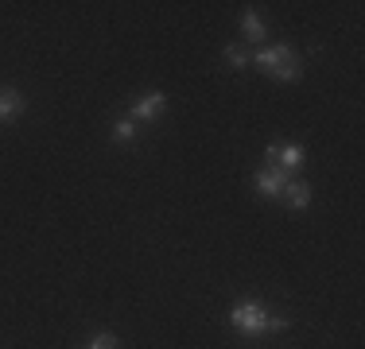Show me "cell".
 <instances>
[{
    "mask_svg": "<svg viewBox=\"0 0 365 349\" xmlns=\"http://www.w3.org/2000/svg\"><path fill=\"white\" fill-rule=\"evenodd\" d=\"M230 326L237 330L241 338H264V334H284V330L292 326V318L272 314L257 299H241V303H233V311H230Z\"/></svg>",
    "mask_w": 365,
    "mask_h": 349,
    "instance_id": "6da1fadb",
    "label": "cell"
},
{
    "mask_svg": "<svg viewBox=\"0 0 365 349\" xmlns=\"http://www.w3.org/2000/svg\"><path fill=\"white\" fill-rule=\"evenodd\" d=\"M253 66H260L272 82H299L303 78V66H299V55H295L292 43H264V47L253 51Z\"/></svg>",
    "mask_w": 365,
    "mask_h": 349,
    "instance_id": "7a4b0ae2",
    "label": "cell"
},
{
    "mask_svg": "<svg viewBox=\"0 0 365 349\" xmlns=\"http://www.w3.org/2000/svg\"><path fill=\"white\" fill-rule=\"evenodd\" d=\"M133 120H148V125H155V120L168 113V98H163L160 90H148V93H140V98L133 101Z\"/></svg>",
    "mask_w": 365,
    "mask_h": 349,
    "instance_id": "3957f363",
    "label": "cell"
},
{
    "mask_svg": "<svg viewBox=\"0 0 365 349\" xmlns=\"http://www.w3.org/2000/svg\"><path fill=\"white\" fill-rule=\"evenodd\" d=\"M24 109H28L24 93L16 90V85H0V125H8V120L24 117Z\"/></svg>",
    "mask_w": 365,
    "mask_h": 349,
    "instance_id": "277c9868",
    "label": "cell"
},
{
    "mask_svg": "<svg viewBox=\"0 0 365 349\" xmlns=\"http://www.w3.org/2000/svg\"><path fill=\"white\" fill-rule=\"evenodd\" d=\"M284 182H288V174H284L280 167H260V171H257V190H260V198H280Z\"/></svg>",
    "mask_w": 365,
    "mask_h": 349,
    "instance_id": "5b68a950",
    "label": "cell"
},
{
    "mask_svg": "<svg viewBox=\"0 0 365 349\" xmlns=\"http://www.w3.org/2000/svg\"><path fill=\"white\" fill-rule=\"evenodd\" d=\"M280 198L292 209H307L311 206V182L307 179H288V182H284V190H280Z\"/></svg>",
    "mask_w": 365,
    "mask_h": 349,
    "instance_id": "8992f818",
    "label": "cell"
},
{
    "mask_svg": "<svg viewBox=\"0 0 365 349\" xmlns=\"http://www.w3.org/2000/svg\"><path fill=\"white\" fill-rule=\"evenodd\" d=\"M241 35H245L249 43H260V47H264V39H268V24L260 20L257 8H245V12H241Z\"/></svg>",
    "mask_w": 365,
    "mask_h": 349,
    "instance_id": "52a82bcc",
    "label": "cell"
},
{
    "mask_svg": "<svg viewBox=\"0 0 365 349\" xmlns=\"http://www.w3.org/2000/svg\"><path fill=\"white\" fill-rule=\"evenodd\" d=\"M303 160H307V152H303L299 144H280V160H276V167L288 174V171H299Z\"/></svg>",
    "mask_w": 365,
    "mask_h": 349,
    "instance_id": "ba28073f",
    "label": "cell"
},
{
    "mask_svg": "<svg viewBox=\"0 0 365 349\" xmlns=\"http://www.w3.org/2000/svg\"><path fill=\"white\" fill-rule=\"evenodd\" d=\"M133 140H136V120H133V117H120V120H113V144L128 147Z\"/></svg>",
    "mask_w": 365,
    "mask_h": 349,
    "instance_id": "9c48e42d",
    "label": "cell"
},
{
    "mask_svg": "<svg viewBox=\"0 0 365 349\" xmlns=\"http://www.w3.org/2000/svg\"><path fill=\"white\" fill-rule=\"evenodd\" d=\"M225 63H230L233 70H245L249 63H253V51H249L245 43H230V47H225Z\"/></svg>",
    "mask_w": 365,
    "mask_h": 349,
    "instance_id": "30bf717a",
    "label": "cell"
},
{
    "mask_svg": "<svg viewBox=\"0 0 365 349\" xmlns=\"http://www.w3.org/2000/svg\"><path fill=\"white\" fill-rule=\"evenodd\" d=\"M86 349H120V342H117V334L101 330V334H93V338H90V345H86Z\"/></svg>",
    "mask_w": 365,
    "mask_h": 349,
    "instance_id": "8fae6325",
    "label": "cell"
},
{
    "mask_svg": "<svg viewBox=\"0 0 365 349\" xmlns=\"http://www.w3.org/2000/svg\"><path fill=\"white\" fill-rule=\"evenodd\" d=\"M276 160H280V144H268L264 147V163H268V167H276Z\"/></svg>",
    "mask_w": 365,
    "mask_h": 349,
    "instance_id": "7c38bea8",
    "label": "cell"
}]
</instances>
